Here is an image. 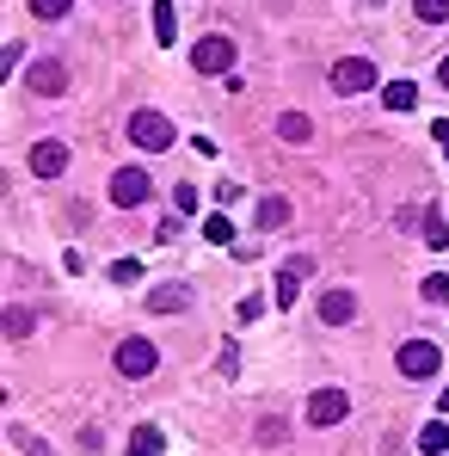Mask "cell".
Returning a JSON list of instances; mask_svg holds the SVG:
<instances>
[{
  "mask_svg": "<svg viewBox=\"0 0 449 456\" xmlns=\"http://www.w3.org/2000/svg\"><path fill=\"white\" fill-rule=\"evenodd\" d=\"M68 6H75V0H31L37 19H68Z\"/></svg>",
  "mask_w": 449,
  "mask_h": 456,
  "instance_id": "obj_23",
  "label": "cell"
},
{
  "mask_svg": "<svg viewBox=\"0 0 449 456\" xmlns=\"http://www.w3.org/2000/svg\"><path fill=\"white\" fill-rule=\"evenodd\" d=\"M277 130H284L290 142H301V136H308V118H301V111H284V118H277Z\"/></svg>",
  "mask_w": 449,
  "mask_h": 456,
  "instance_id": "obj_22",
  "label": "cell"
},
{
  "mask_svg": "<svg viewBox=\"0 0 449 456\" xmlns=\"http://www.w3.org/2000/svg\"><path fill=\"white\" fill-rule=\"evenodd\" d=\"M290 223V204L284 198H259V228H284Z\"/></svg>",
  "mask_w": 449,
  "mask_h": 456,
  "instance_id": "obj_16",
  "label": "cell"
},
{
  "mask_svg": "<svg viewBox=\"0 0 449 456\" xmlns=\"http://www.w3.org/2000/svg\"><path fill=\"white\" fill-rule=\"evenodd\" d=\"M381 105H388V111H413V105H419V86H413V80H388V86H381Z\"/></svg>",
  "mask_w": 449,
  "mask_h": 456,
  "instance_id": "obj_11",
  "label": "cell"
},
{
  "mask_svg": "<svg viewBox=\"0 0 449 456\" xmlns=\"http://www.w3.org/2000/svg\"><path fill=\"white\" fill-rule=\"evenodd\" d=\"M191 69H197V75H228V69H234V44H228V37H204V44L191 50Z\"/></svg>",
  "mask_w": 449,
  "mask_h": 456,
  "instance_id": "obj_6",
  "label": "cell"
},
{
  "mask_svg": "<svg viewBox=\"0 0 449 456\" xmlns=\"http://www.w3.org/2000/svg\"><path fill=\"white\" fill-rule=\"evenodd\" d=\"M130 456H160V426H136V438H130Z\"/></svg>",
  "mask_w": 449,
  "mask_h": 456,
  "instance_id": "obj_17",
  "label": "cell"
},
{
  "mask_svg": "<svg viewBox=\"0 0 449 456\" xmlns=\"http://www.w3.org/2000/svg\"><path fill=\"white\" fill-rule=\"evenodd\" d=\"M172 204H179V216H191V210H197V191H191V185H179V191H172Z\"/></svg>",
  "mask_w": 449,
  "mask_h": 456,
  "instance_id": "obj_27",
  "label": "cell"
},
{
  "mask_svg": "<svg viewBox=\"0 0 449 456\" xmlns=\"http://www.w3.org/2000/svg\"><path fill=\"white\" fill-rule=\"evenodd\" d=\"M62 167H68V142H37V149H31V173H37V179H56Z\"/></svg>",
  "mask_w": 449,
  "mask_h": 456,
  "instance_id": "obj_9",
  "label": "cell"
},
{
  "mask_svg": "<svg viewBox=\"0 0 449 456\" xmlns=\"http://www.w3.org/2000/svg\"><path fill=\"white\" fill-rule=\"evenodd\" d=\"M437 407H449V388H444V401H437Z\"/></svg>",
  "mask_w": 449,
  "mask_h": 456,
  "instance_id": "obj_29",
  "label": "cell"
},
{
  "mask_svg": "<svg viewBox=\"0 0 449 456\" xmlns=\"http://www.w3.org/2000/svg\"><path fill=\"white\" fill-rule=\"evenodd\" d=\"M130 142H136L142 154L172 149V118H166V111H148V105H142V111L130 118Z\"/></svg>",
  "mask_w": 449,
  "mask_h": 456,
  "instance_id": "obj_1",
  "label": "cell"
},
{
  "mask_svg": "<svg viewBox=\"0 0 449 456\" xmlns=\"http://www.w3.org/2000/svg\"><path fill=\"white\" fill-rule=\"evenodd\" d=\"M394 364H400V377L425 382V377H437V370H444V352H437V346H431V339H406V346H400V358H394Z\"/></svg>",
  "mask_w": 449,
  "mask_h": 456,
  "instance_id": "obj_2",
  "label": "cell"
},
{
  "mask_svg": "<svg viewBox=\"0 0 449 456\" xmlns=\"http://www.w3.org/2000/svg\"><path fill=\"white\" fill-rule=\"evenodd\" d=\"M154 364H160V352H154L148 339H124V346H117V370H124V377H154Z\"/></svg>",
  "mask_w": 449,
  "mask_h": 456,
  "instance_id": "obj_7",
  "label": "cell"
},
{
  "mask_svg": "<svg viewBox=\"0 0 449 456\" xmlns=\"http://www.w3.org/2000/svg\"><path fill=\"white\" fill-rule=\"evenodd\" d=\"M296 284H301V272H296V265H290V272H277V297H271V303H277V308H290V303H296Z\"/></svg>",
  "mask_w": 449,
  "mask_h": 456,
  "instance_id": "obj_18",
  "label": "cell"
},
{
  "mask_svg": "<svg viewBox=\"0 0 449 456\" xmlns=\"http://www.w3.org/2000/svg\"><path fill=\"white\" fill-rule=\"evenodd\" d=\"M437 80H444V86H449V56H444V69H437Z\"/></svg>",
  "mask_w": 449,
  "mask_h": 456,
  "instance_id": "obj_28",
  "label": "cell"
},
{
  "mask_svg": "<svg viewBox=\"0 0 449 456\" xmlns=\"http://www.w3.org/2000/svg\"><path fill=\"white\" fill-rule=\"evenodd\" d=\"M204 240H210V247H228V240H234V223H228V216H210V223H204Z\"/></svg>",
  "mask_w": 449,
  "mask_h": 456,
  "instance_id": "obj_20",
  "label": "cell"
},
{
  "mask_svg": "<svg viewBox=\"0 0 449 456\" xmlns=\"http://www.w3.org/2000/svg\"><path fill=\"white\" fill-rule=\"evenodd\" d=\"M449 297V278L444 272H431V278H425V303H444Z\"/></svg>",
  "mask_w": 449,
  "mask_h": 456,
  "instance_id": "obj_26",
  "label": "cell"
},
{
  "mask_svg": "<svg viewBox=\"0 0 449 456\" xmlns=\"http://www.w3.org/2000/svg\"><path fill=\"white\" fill-rule=\"evenodd\" d=\"M185 303H191V290H185V284H160V290L148 297V308H154V314H179Z\"/></svg>",
  "mask_w": 449,
  "mask_h": 456,
  "instance_id": "obj_12",
  "label": "cell"
},
{
  "mask_svg": "<svg viewBox=\"0 0 449 456\" xmlns=\"http://www.w3.org/2000/svg\"><path fill=\"white\" fill-rule=\"evenodd\" d=\"M25 333H31V308H6V339H25Z\"/></svg>",
  "mask_w": 449,
  "mask_h": 456,
  "instance_id": "obj_19",
  "label": "cell"
},
{
  "mask_svg": "<svg viewBox=\"0 0 449 456\" xmlns=\"http://www.w3.org/2000/svg\"><path fill=\"white\" fill-rule=\"evenodd\" d=\"M419 234L431 240V253H444V247H449V228H444V216H437V210H425V216H419Z\"/></svg>",
  "mask_w": 449,
  "mask_h": 456,
  "instance_id": "obj_15",
  "label": "cell"
},
{
  "mask_svg": "<svg viewBox=\"0 0 449 456\" xmlns=\"http://www.w3.org/2000/svg\"><path fill=\"white\" fill-rule=\"evenodd\" d=\"M444 451H449L444 419H425V432H419V456H444Z\"/></svg>",
  "mask_w": 449,
  "mask_h": 456,
  "instance_id": "obj_14",
  "label": "cell"
},
{
  "mask_svg": "<svg viewBox=\"0 0 449 456\" xmlns=\"http://www.w3.org/2000/svg\"><path fill=\"white\" fill-rule=\"evenodd\" d=\"M111 278H117V284H136V278H142V259H117Z\"/></svg>",
  "mask_w": 449,
  "mask_h": 456,
  "instance_id": "obj_25",
  "label": "cell"
},
{
  "mask_svg": "<svg viewBox=\"0 0 449 456\" xmlns=\"http://www.w3.org/2000/svg\"><path fill=\"white\" fill-rule=\"evenodd\" d=\"M25 86H31L37 99H56V93L68 86V69H62V56H37V62L25 69Z\"/></svg>",
  "mask_w": 449,
  "mask_h": 456,
  "instance_id": "obj_3",
  "label": "cell"
},
{
  "mask_svg": "<svg viewBox=\"0 0 449 456\" xmlns=\"http://www.w3.org/2000/svg\"><path fill=\"white\" fill-rule=\"evenodd\" d=\"M12 444H19L25 456H56L50 444H44V438H31V432H12Z\"/></svg>",
  "mask_w": 449,
  "mask_h": 456,
  "instance_id": "obj_24",
  "label": "cell"
},
{
  "mask_svg": "<svg viewBox=\"0 0 449 456\" xmlns=\"http://www.w3.org/2000/svg\"><path fill=\"white\" fill-rule=\"evenodd\" d=\"M148 173L142 167H117L111 173V204H124V210H136V204H148Z\"/></svg>",
  "mask_w": 449,
  "mask_h": 456,
  "instance_id": "obj_4",
  "label": "cell"
},
{
  "mask_svg": "<svg viewBox=\"0 0 449 456\" xmlns=\"http://www.w3.org/2000/svg\"><path fill=\"white\" fill-rule=\"evenodd\" d=\"M351 314H357V297H351V290H326V297H320V321H326V327H345Z\"/></svg>",
  "mask_w": 449,
  "mask_h": 456,
  "instance_id": "obj_10",
  "label": "cell"
},
{
  "mask_svg": "<svg viewBox=\"0 0 449 456\" xmlns=\"http://www.w3.org/2000/svg\"><path fill=\"white\" fill-rule=\"evenodd\" d=\"M351 413V401H345V388H320L314 401H308V426H339Z\"/></svg>",
  "mask_w": 449,
  "mask_h": 456,
  "instance_id": "obj_8",
  "label": "cell"
},
{
  "mask_svg": "<svg viewBox=\"0 0 449 456\" xmlns=\"http://www.w3.org/2000/svg\"><path fill=\"white\" fill-rule=\"evenodd\" d=\"M179 37V12H172V0H154V44H172Z\"/></svg>",
  "mask_w": 449,
  "mask_h": 456,
  "instance_id": "obj_13",
  "label": "cell"
},
{
  "mask_svg": "<svg viewBox=\"0 0 449 456\" xmlns=\"http://www.w3.org/2000/svg\"><path fill=\"white\" fill-rule=\"evenodd\" d=\"M364 86H375L370 56H339V62H333V93H364Z\"/></svg>",
  "mask_w": 449,
  "mask_h": 456,
  "instance_id": "obj_5",
  "label": "cell"
},
{
  "mask_svg": "<svg viewBox=\"0 0 449 456\" xmlns=\"http://www.w3.org/2000/svg\"><path fill=\"white\" fill-rule=\"evenodd\" d=\"M413 12H419L425 25H444V19H449V0H413Z\"/></svg>",
  "mask_w": 449,
  "mask_h": 456,
  "instance_id": "obj_21",
  "label": "cell"
}]
</instances>
